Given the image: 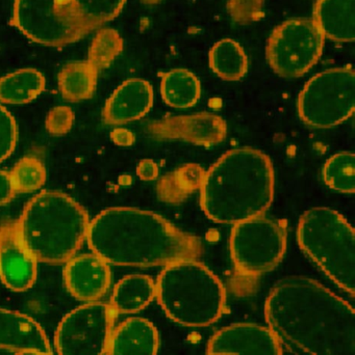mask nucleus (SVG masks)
Wrapping results in <instances>:
<instances>
[{
	"mask_svg": "<svg viewBox=\"0 0 355 355\" xmlns=\"http://www.w3.org/2000/svg\"><path fill=\"white\" fill-rule=\"evenodd\" d=\"M158 129L164 137L185 139L202 146L220 143L226 135V125L223 119L212 114L167 119L160 123Z\"/></svg>",
	"mask_w": 355,
	"mask_h": 355,
	"instance_id": "nucleus-17",
	"label": "nucleus"
},
{
	"mask_svg": "<svg viewBox=\"0 0 355 355\" xmlns=\"http://www.w3.org/2000/svg\"><path fill=\"white\" fill-rule=\"evenodd\" d=\"M325 37L313 18L285 21L267 44L269 66L279 76L297 78L308 73L322 55Z\"/></svg>",
	"mask_w": 355,
	"mask_h": 355,
	"instance_id": "nucleus-10",
	"label": "nucleus"
},
{
	"mask_svg": "<svg viewBox=\"0 0 355 355\" xmlns=\"http://www.w3.org/2000/svg\"><path fill=\"white\" fill-rule=\"evenodd\" d=\"M355 0H317L314 20L325 39L354 42Z\"/></svg>",
	"mask_w": 355,
	"mask_h": 355,
	"instance_id": "nucleus-19",
	"label": "nucleus"
},
{
	"mask_svg": "<svg viewBox=\"0 0 355 355\" xmlns=\"http://www.w3.org/2000/svg\"><path fill=\"white\" fill-rule=\"evenodd\" d=\"M98 70L89 62L66 64L58 74V89L67 101L89 99L95 92Z\"/></svg>",
	"mask_w": 355,
	"mask_h": 355,
	"instance_id": "nucleus-23",
	"label": "nucleus"
},
{
	"mask_svg": "<svg viewBox=\"0 0 355 355\" xmlns=\"http://www.w3.org/2000/svg\"><path fill=\"white\" fill-rule=\"evenodd\" d=\"M158 329L147 319L131 317L113 329L108 355H156Z\"/></svg>",
	"mask_w": 355,
	"mask_h": 355,
	"instance_id": "nucleus-18",
	"label": "nucleus"
},
{
	"mask_svg": "<svg viewBox=\"0 0 355 355\" xmlns=\"http://www.w3.org/2000/svg\"><path fill=\"white\" fill-rule=\"evenodd\" d=\"M152 104L151 85L144 79H129L108 98L104 108V119L110 125L126 124L146 116Z\"/></svg>",
	"mask_w": 355,
	"mask_h": 355,
	"instance_id": "nucleus-16",
	"label": "nucleus"
},
{
	"mask_svg": "<svg viewBox=\"0 0 355 355\" xmlns=\"http://www.w3.org/2000/svg\"><path fill=\"white\" fill-rule=\"evenodd\" d=\"M206 355H283V349L268 327L236 323L210 338Z\"/></svg>",
	"mask_w": 355,
	"mask_h": 355,
	"instance_id": "nucleus-12",
	"label": "nucleus"
},
{
	"mask_svg": "<svg viewBox=\"0 0 355 355\" xmlns=\"http://www.w3.org/2000/svg\"><path fill=\"white\" fill-rule=\"evenodd\" d=\"M74 114L68 106L52 108L46 119V129L52 135H66L72 128Z\"/></svg>",
	"mask_w": 355,
	"mask_h": 355,
	"instance_id": "nucleus-30",
	"label": "nucleus"
},
{
	"mask_svg": "<svg viewBox=\"0 0 355 355\" xmlns=\"http://www.w3.org/2000/svg\"><path fill=\"white\" fill-rule=\"evenodd\" d=\"M123 49V40L118 31L112 28L98 31L90 46L88 62L98 71L108 68Z\"/></svg>",
	"mask_w": 355,
	"mask_h": 355,
	"instance_id": "nucleus-26",
	"label": "nucleus"
},
{
	"mask_svg": "<svg viewBox=\"0 0 355 355\" xmlns=\"http://www.w3.org/2000/svg\"><path fill=\"white\" fill-rule=\"evenodd\" d=\"M325 183L342 193L354 194L355 190V159L352 152H341L329 158L323 168Z\"/></svg>",
	"mask_w": 355,
	"mask_h": 355,
	"instance_id": "nucleus-25",
	"label": "nucleus"
},
{
	"mask_svg": "<svg viewBox=\"0 0 355 355\" xmlns=\"http://www.w3.org/2000/svg\"><path fill=\"white\" fill-rule=\"evenodd\" d=\"M274 185L268 156L252 148L231 150L204 174L200 204L210 220L233 225L263 216L272 204Z\"/></svg>",
	"mask_w": 355,
	"mask_h": 355,
	"instance_id": "nucleus-3",
	"label": "nucleus"
},
{
	"mask_svg": "<svg viewBox=\"0 0 355 355\" xmlns=\"http://www.w3.org/2000/svg\"><path fill=\"white\" fill-rule=\"evenodd\" d=\"M15 193L16 191H15L10 173L0 171V206L10 202L14 198Z\"/></svg>",
	"mask_w": 355,
	"mask_h": 355,
	"instance_id": "nucleus-31",
	"label": "nucleus"
},
{
	"mask_svg": "<svg viewBox=\"0 0 355 355\" xmlns=\"http://www.w3.org/2000/svg\"><path fill=\"white\" fill-rule=\"evenodd\" d=\"M93 254L108 265L167 266L194 260L201 244L160 215L141 209H106L90 223L85 238Z\"/></svg>",
	"mask_w": 355,
	"mask_h": 355,
	"instance_id": "nucleus-2",
	"label": "nucleus"
},
{
	"mask_svg": "<svg viewBox=\"0 0 355 355\" xmlns=\"http://www.w3.org/2000/svg\"><path fill=\"white\" fill-rule=\"evenodd\" d=\"M160 94L167 105L185 110L197 103L201 94L199 79L185 69H174L163 75Z\"/></svg>",
	"mask_w": 355,
	"mask_h": 355,
	"instance_id": "nucleus-21",
	"label": "nucleus"
},
{
	"mask_svg": "<svg viewBox=\"0 0 355 355\" xmlns=\"http://www.w3.org/2000/svg\"><path fill=\"white\" fill-rule=\"evenodd\" d=\"M142 1L145 2V3L152 4L156 3V2L160 1V0H142Z\"/></svg>",
	"mask_w": 355,
	"mask_h": 355,
	"instance_id": "nucleus-34",
	"label": "nucleus"
},
{
	"mask_svg": "<svg viewBox=\"0 0 355 355\" xmlns=\"http://www.w3.org/2000/svg\"><path fill=\"white\" fill-rule=\"evenodd\" d=\"M16 143V121L6 108L0 105V162L10 157Z\"/></svg>",
	"mask_w": 355,
	"mask_h": 355,
	"instance_id": "nucleus-28",
	"label": "nucleus"
},
{
	"mask_svg": "<svg viewBox=\"0 0 355 355\" xmlns=\"http://www.w3.org/2000/svg\"><path fill=\"white\" fill-rule=\"evenodd\" d=\"M0 355H54L43 327L28 315L0 308Z\"/></svg>",
	"mask_w": 355,
	"mask_h": 355,
	"instance_id": "nucleus-14",
	"label": "nucleus"
},
{
	"mask_svg": "<svg viewBox=\"0 0 355 355\" xmlns=\"http://www.w3.org/2000/svg\"><path fill=\"white\" fill-rule=\"evenodd\" d=\"M126 0H15L12 22L25 37L64 47L116 18Z\"/></svg>",
	"mask_w": 355,
	"mask_h": 355,
	"instance_id": "nucleus-5",
	"label": "nucleus"
},
{
	"mask_svg": "<svg viewBox=\"0 0 355 355\" xmlns=\"http://www.w3.org/2000/svg\"><path fill=\"white\" fill-rule=\"evenodd\" d=\"M156 298L171 320L190 327L219 320L226 300L220 279L196 259L165 266L156 283Z\"/></svg>",
	"mask_w": 355,
	"mask_h": 355,
	"instance_id": "nucleus-6",
	"label": "nucleus"
},
{
	"mask_svg": "<svg viewBox=\"0 0 355 355\" xmlns=\"http://www.w3.org/2000/svg\"><path fill=\"white\" fill-rule=\"evenodd\" d=\"M156 298V283L144 275L123 277L113 290L110 306L116 314H135L149 306Z\"/></svg>",
	"mask_w": 355,
	"mask_h": 355,
	"instance_id": "nucleus-20",
	"label": "nucleus"
},
{
	"mask_svg": "<svg viewBox=\"0 0 355 355\" xmlns=\"http://www.w3.org/2000/svg\"><path fill=\"white\" fill-rule=\"evenodd\" d=\"M210 66L224 80H240L247 72V56L239 43L231 39H223L210 49Z\"/></svg>",
	"mask_w": 355,
	"mask_h": 355,
	"instance_id": "nucleus-24",
	"label": "nucleus"
},
{
	"mask_svg": "<svg viewBox=\"0 0 355 355\" xmlns=\"http://www.w3.org/2000/svg\"><path fill=\"white\" fill-rule=\"evenodd\" d=\"M110 137H112L113 141L116 145L122 146V147H129V146L133 145V141H135L133 133L126 130V129H115Z\"/></svg>",
	"mask_w": 355,
	"mask_h": 355,
	"instance_id": "nucleus-33",
	"label": "nucleus"
},
{
	"mask_svg": "<svg viewBox=\"0 0 355 355\" xmlns=\"http://www.w3.org/2000/svg\"><path fill=\"white\" fill-rule=\"evenodd\" d=\"M297 240L333 283L354 295V230L341 214L329 208L310 209L298 223Z\"/></svg>",
	"mask_w": 355,
	"mask_h": 355,
	"instance_id": "nucleus-7",
	"label": "nucleus"
},
{
	"mask_svg": "<svg viewBox=\"0 0 355 355\" xmlns=\"http://www.w3.org/2000/svg\"><path fill=\"white\" fill-rule=\"evenodd\" d=\"M298 114L304 124L329 129L354 114L355 72L352 67L329 69L308 80L298 97Z\"/></svg>",
	"mask_w": 355,
	"mask_h": 355,
	"instance_id": "nucleus-8",
	"label": "nucleus"
},
{
	"mask_svg": "<svg viewBox=\"0 0 355 355\" xmlns=\"http://www.w3.org/2000/svg\"><path fill=\"white\" fill-rule=\"evenodd\" d=\"M45 89L43 74L35 69H21L0 78V102L25 104Z\"/></svg>",
	"mask_w": 355,
	"mask_h": 355,
	"instance_id": "nucleus-22",
	"label": "nucleus"
},
{
	"mask_svg": "<svg viewBox=\"0 0 355 355\" xmlns=\"http://www.w3.org/2000/svg\"><path fill=\"white\" fill-rule=\"evenodd\" d=\"M64 281L71 295L87 304L98 302L106 295L112 275L106 261L95 254H85L66 262Z\"/></svg>",
	"mask_w": 355,
	"mask_h": 355,
	"instance_id": "nucleus-15",
	"label": "nucleus"
},
{
	"mask_svg": "<svg viewBox=\"0 0 355 355\" xmlns=\"http://www.w3.org/2000/svg\"><path fill=\"white\" fill-rule=\"evenodd\" d=\"M231 259L241 275L258 277L274 269L287 250V229L277 221L254 217L233 225Z\"/></svg>",
	"mask_w": 355,
	"mask_h": 355,
	"instance_id": "nucleus-9",
	"label": "nucleus"
},
{
	"mask_svg": "<svg viewBox=\"0 0 355 355\" xmlns=\"http://www.w3.org/2000/svg\"><path fill=\"white\" fill-rule=\"evenodd\" d=\"M137 174L144 181H151L158 176V166L151 159L142 160L138 166Z\"/></svg>",
	"mask_w": 355,
	"mask_h": 355,
	"instance_id": "nucleus-32",
	"label": "nucleus"
},
{
	"mask_svg": "<svg viewBox=\"0 0 355 355\" xmlns=\"http://www.w3.org/2000/svg\"><path fill=\"white\" fill-rule=\"evenodd\" d=\"M16 193H29L40 189L46 181L43 164L35 157L21 159L10 173Z\"/></svg>",
	"mask_w": 355,
	"mask_h": 355,
	"instance_id": "nucleus-27",
	"label": "nucleus"
},
{
	"mask_svg": "<svg viewBox=\"0 0 355 355\" xmlns=\"http://www.w3.org/2000/svg\"><path fill=\"white\" fill-rule=\"evenodd\" d=\"M265 317L281 347L295 355H355L354 308L314 279L279 281L267 297Z\"/></svg>",
	"mask_w": 355,
	"mask_h": 355,
	"instance_id": "nucleus-1",
	"label": "nucleus"
},
{
	"mask_svg": "<svg viewBox=\"0 0 355 355\" xmlns=\"http://www.w3.org/2000/svg\"><path fill=\"white\" fill-rule=\"evenodd\" d=\"M264 0H229V12L233 20L248 23L262 15Z\"/></svg>",
	"mask_w": 355,
	"mask_h": 355,
	"instance_id": "nucleus-29",
	"label": "nucleus"
},
{
	"mask_svg": "<svg viewBox=\"0 0 355 355\" xmlns=\"http://www.w3.org/2000/svg\"><path fill=\"white\" fill-rule=\"evenodd\" d=\"M38 261L23 245L16 223L0 225V279L6 288L23 292L35 285Z\"/></svg>",
	"mask_w": 355,
	"mask_h": 355,
	"instance_id": "nucleus-13",
	"label": "nucleus"
},
{
	"mask_svg": "<svg viewBox=\"0 0 355 355\" xmlns=\"http://www.w3.org/2000/svg\"><path fill=\"white\" fill-rule=\"evenodd\" d=\"M87 211L66 194L42 191L31 198L16 223L23 245L38 262L62 264L75 256L87 238Z\"/></svg>",
	"mask_w": 355,
	"mask_h": 355,
	"instance_id": "nucleus-4",
	"label": "nucleus"
},
{
	"mask_svg": "<svg viewBox=\"0 0 355 355\" xmlns=\"http://www.w3.org/2000/svg\"><path fill=\"white\" fill-rule=\"evenodd\" d=\"M116 312L110 304L87 302L60 321L54 335L58 355L106 354Z\"/></svg>",
	"mask_w": 355,
	"mask_h": 355,
	"instance_id": "nucleus-11",
	"label": "nucleus"
}]
</instances>
